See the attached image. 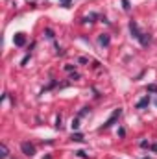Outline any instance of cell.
I'll return each instance as SVG.
<instances>
[{"label":"cell","instance_id":"obj_10","mask_svg":"<svg viewBox=\"0 0 157 159\" xmlns=\"http://www.w3.org/2000/svg\"><path fill=\"white\" fill-rule=\"evenodd\" d=\"M78 128H79V117L72 120V129H78Z\"/></svg>","mask_w":157,"mask_h":159},{"label":"cell","instance_id":"obj_7","mask_svg":"<svg viewBox=\"0 0 157 159\" xmlns=\"http://www.w3.org/2000/svg\"><path fill=\"white\" fill-rule=\"evenodd\" d=\"M0 152H2V154H0L2 159H6L7 156H9V152H7V146H6V144H0Z\"/></svg>","mask_w":157,"mask_h":159},{"label":"cell","instance_id":"obj_20","mask_svg":"<svg viewBox=\"0 0 157 159\" xmlns=\"http://www.w3.org/2000/svg\"><path fill=\"white\" fill-rule=\"evenodd\" d=\"M144 159H148V157H144Z\"/></svg>","mask_w":157,"mask_h":159},{"label":"cell","instance_id":"obj_1","mask_svg":"<svg viewBox=\"0 0 157 159\" xmlns=\"http://www.w3.org/2000/svg\"><path fill=\"white\" fill-rule=\"evenodd\" d=\"M129 32H131V35L139 41L142 46H148V44L152 43V37H150L148 34H142V32L139 30V26H137V22H135V20H129Z\"/></svg>","mask_w":157,"mask_h":159},{"label":"cell","instance_id":"obj_13","mask_svg":"<svg viewBox=\"0 0 157 159\" xmlns=\"http://www.w3.org/2000/svg\"><path fill=\"white\" fill-rule=\"evenodd\" d=\"M74 67H76V65H65V70H67V72H72Z\"/></svg>","mask_w":157,"mask_h":159},{"label":"cell","instance_id":"obj_5","mask_svg":"<svg viewBox=\"0 0 157 159\" xmlns=\"http://www.w3.org/2000/svg\"><path fill=\"white\" fill-rule=\"evenodd\" d=\"M146 106H150V96H144L142 100H139L135 107H137V109H142V107H146Z\"/></svg>","mask_w":157,"mask_h":159},{"label":"cell","instance_id":"obj_4","mask_svg":"<svg viewBox=\"0 0 157 159\" xmlns=\"http://www.w3.org/2000/svg\"><path fill=\"white\" fill-rule=\"evenodd\" d=\"M13 43H15L17 46H24V44H26V35H24V34H15Z\"/></svg>","mask_w":157,"mask_h":159},{"label":"cell","instance_id":"obj_14","mask_svg":"<svg viewBox=\"0 0 157 159\" xmlns=\"http://www.w3.org/2000/svg\"><path fill=\"white\" fill-rule=\"evenodd\" d=\"M122 4H124V9L129 11V0H122Z\"/></svg>","mask_w":157,"mask_h":159},{"label":"cell","instance_id":"obj_12","mask_svg":"<svg viewBox=\"0 0 157 159\" xmlns=\"http://www.w3.org/2000/svg\"><path fill=\"white\" fill-rule=\"evenodd\" d=\"M89 111H91V109H89V107H83V109H81V111H79V117H85V115H87V113H89Z\"/></svg>","mask_w":157,"mask_h":159},{"label":"cell","instance_id":"obj_3","mask_svg":"<svg viewBox=\"0 0 157 159\" xmlns=\"http://www.w3.org/2000/svg\"><path fill=\"white\" fill-rule=\"evenodd\" d=\"M120 115H122V109H120V107H118V109H115V111H113V115H111V117H109V119H107V122H105V124H104V126H102V128H100V129H102V131H104V129H107V128H111V126H113V124H115V120H117L118 117H120Z\"/></svg>","mask_w":157,"mask_h":159},{"label":"cell","instance_id":"obj_15","mask_svg":"<svg viewBox=\"0 0 157 159\" xmlns=\"http://www.w3.org/2000/svg\"><path fill=\"white\" fill-rule=\"evenodd\" d=\"M87 61H89V59H87V57H79V59H78V63H81V65H85V63H87Z\"/></svg>","mask_w":157,"mask_h":159},{"label":"cell","instance_id":"obj_18","mask_svg":"<svg viewBox=\"0 0 157 159\" xmlns=\"http://www.w3.org/2000/svg\"><path fill=\"white\" fill-rule=\"evenodd\" d=\"M72 80H79V74H78V72H72Z\"/></svg>","mask_w":157,"mask_h":159},{"label":"cell","instance_id":"obj_11","mask_svg":"<svg viewBox=\"0 0 157 159\" xmlns=\"http://www.w3.org/2000/svg\"><path fill=\"white\" fill-rule=\"evenodd\" d=\"M70 2H72V0H59V4H61L63 7H69V6H70Z\"/></svg>","mask_w":157,"mask_h":159},{"label":"cell","instance_id":"obj_16","mask_svg":"<svg viewBox=\"0 0 157 159\" xmlns=\"http://www.w3.org/2000/svg\"><path fill=\"white\" fill-rule=\"evenodd\" d=\"M76 154H78L79 157H83V159L87 157V154H85V152H83V150H79V152H76Z\"/></svg>","mask_w":157,"mask_h":159},{"label":"cell","instance_id":"obj_19","mask_svg":"<svg viewBox=\"0 0 157 159\" xmlns=\"http://www.w3.org/2000/svg\"><path fill=\"white\" fill-rule=\"evenodd\" d=\"M152 150H154V152L157 154V144H152Z\"/></svg>","mask_w":157,"mask_h":159},{"label":"cell","instance_id":"obj_17","mask_svg":"<svg viewBox=\"0 0 157 159\" xmlns=\"http://www.w3.org/2000/svg\"><path fill=\"white\" fill-rule=\"evenodd\" d=\"M141 146H142V148H148L150 144H148V141H141Z\"/></svg>","mask_w":157,"mask_h":159},{"label":"cell","instance_id":"obj_2","mask_svg":"<svg viewBox=\"0 0 157 159\" xmlns=\"http://www.w3.org/2000/svg\"><path fill=\"white\" fill-rule=\"evenodd\" d=\"M20 150H22V154L28 156V157H34V156H35V146H34L32 143H28V141H24V143L20 144Z\"/></svg>","mask_w":157,"mask_h":159},{"label":"cell","instance_id":"obj_6","mask_svg":"<svg viewBox=\"0 0 157 159\" xmlns=\"http://www.w3.org/2000/svg\"><path fill=\"white\" fill-rule=\"evenodd\" d=\"M98 43H100L102 46H109V43H111V39H109V35H107V34H102V35L98 37Z\"/></svg>","mask_w":157,"mask_h":159},{"label":"cell","instance_id":"obj_8","mask_svg":"<svg viewBox=\"0 0 157 159\" xmlns=\"http://www.w3.org/2000/svg\"><path fill=\"white\" fill-rule=\"evenodd\" d=\"M72 141H76V143H81L83 141V135L81 133H72V137H70Z\"/></svg>","mask_w":157,"mask_h":159},{"label":"cell","instance_id":"obj_9","mask_svg":"<svg viewBox=\"0 0 157 159\" xmlns=\"http://www.w3.org/2000/svg\"><path fill=\"white\" fill-rule=\"evenodd\" d=\"M146 91H148V93H157V85H154V83H152V85H148V87H146Z\"/></svg>","mask_w":157,"mask_h":159}]
</instances>
